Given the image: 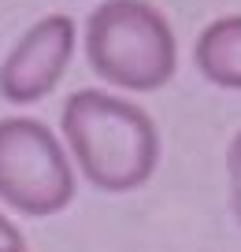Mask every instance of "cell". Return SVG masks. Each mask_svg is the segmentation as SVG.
I'll return each instance as SVG.
<instances>
[{"mask_svg":"<svg viewBox=\"0 0 241 252\" xmlns=\"http://www.w3.org/2000/svg\"><path fill=\"white\" fill-rule=\"evenodd\" d=\"M60 134L78 174L101 193H134L160 167V126L145 108L108 89L70 93Z\"/></svg>","mask_w":241,"mask_h":252,"instance_id":"6da1fadb","label":"cell"},{"mask_svg":"<svg viewBox=\"0 0 241 252\" xmlns=\"http://www.w3.org/2000/svg\"><path fill=\"white\" fill-rule=\"evenodd\" d=\"M82 52L111 89L156 93L178 71L174 26L152 0H101L86 19Z\"/></svg>","mask_w":241,"mask_h":252,"instance_id":"7a4b0ae2","label":"cell"},{"mask_svg":"<svg viewBox=\"0 0 241 252\" xmlns=\"http://www.w3.org/2000/svg\"><path fill=\"white\" fill-rule=\"evenodd\" d=\"M74 171L67 145H60L41 119H0V204L30 219L60 215L74 200Z\"/></svg>","mask_w":241,"mask_h":252,"instance_id":"3957f363","label":"cell"},{"mask_svg":"<svg viewBox=\"0 0 241 252\" xmlns=\"http://www.w3.org/2000/svg\"><path fill=\"white\" fill-rule=\"evenodd\" d=\"M78 48V23L63 11L41 15L0 60V100L30 108L63 82Z\"/></svg>","mask_w":241,"mask_h":252,"instance_id":"277c9868","label":"cell"},{"mask_svg":"<svg viewBox=\"0 0 241 252\" xmlns=\"http://www.w3.org/2000/svg\"><path fill=\"white\" fill-rule=\"evenodd\" d=\"M193 63L204 82L215 89L241 93V11L238 15H219L197 33Z\"/></svg>","mask_w":241,"mask_h":252,"instance_id":"5b68a950","label":"cell"},{"mask_svg":"<svg viewBox=\"0 0 241 252\" xmlns=\"http://www.w3.org/2000/svg\"><path fill=\"white\" fill-rule=\"evenodd\" d=\"M226 186H230L234 219H238V226H241V130L234 134L230 149H226Z\"/></svg>","mask_w":241,"mask_h":252,"instance_id":"8992f818","label":"cell"},{"mask_svg":"<svg viewBox=\"0 0 241 252\" xmlns=\"http://www.w3.org/2000/svg\"><path fill=\"white\" fill-rule=\"evenodd\" d=\"M0 252H30L26 249V237L19 234V226L0 212Z\"/></svg>","mask_w":241,"mask_h":252,"instance_id":"52a82bcc","label":"cell"}]
</instances>
